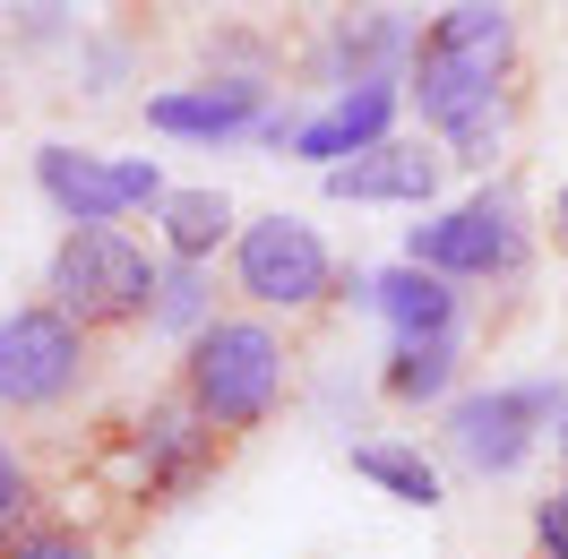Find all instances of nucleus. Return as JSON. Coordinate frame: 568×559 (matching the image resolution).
Masks as SVG:
<instances>
[{
    "label": "nucleus",
    "mask_w": 568,
    "mask_h": 559,
    "mask_svg": "<svg viewBox=\"0 0 568 559\" xmlns=\"http://www.w3.org/2000/svg\"><path fill=\"white\" fill-rule=\"evenodd\" d=\"M276 387H284L276 327H258V318H207L190 336L181 405L207 421V430H258V421L276 414Z\"/></svg>",
    "instance_id": "obj_1"
},
{
    "label": "nucleus",
    "mask_w": 568,
    "mask_h": 559,
    "mask_svg": "<svg viewBox=\"0 0 568 559\" xmlns=\"http://www.w3.org/2000/svg\"><path fill=\"white\" fill-rule=\"evenodd\" d=\"M52 311L70 318L78 336L95 327H130L155 311V267L130 233L112 224H70V242L52 250Z\"/></svg>",
    "instance_id": "obj_2"
},
{
    "label": "nucleus",
    "mask_w": 568,
    "mask_h": 559,
    "mask_svg": "<svg viewBox=\"0 0 568 559\" xmlns=\"http://www.w3.org/2000/svg\"><path fill=\"white\" fill-rule=\"evenodd\" d=\"M78 387H87V336L52 302L9 311V327H0V405L9 414H52Z\"/></svg>",
    "instance_id": "obj_3"
},
{
    "label": "nucleus",
    "mask_w": 568,
    "mask_h": 559,
    "mask_svg": "<svg viewBox=\"0 0 568 559\" xmlns=\"http://www.w3.org/2000/svg\"><path fill=\"white\" fill-rule=\"evenodd\" d=\"M233 276H242L250 302H267V311H311L327 284V250L311 224H293V215H258L242 224V242H233Z\"/></svg>",
    "instance_id": "obj_4"
},
{
    "label": "nucleus",
    "mask_w": 568,
    "mask_h": 559,
    "mask_svg": "<svg viewBox=\"0 0 568 559\" xmlns=\"http://www.w3.org/2000/svg\"><path fill=\"white\" fill-rule=\"evenodd\" d=\"M414 267H430V276H508V267H526L517 199L491 190V199L439 215V224H414Z\"/></svg>",
    "instance_id": "obj_5"
},
{
    "label": "nucleus",
    "mask_w": 568,
    "mask_h": 559,
    "mask_svg": "<svg viewBox=\"0 0 568 559\" xmlns=\"http://www.w3.org/2000/svg\"><path fill=\"white\" fill-rule=\"evenodd\" d=\"M534 421H568L560 387H491V396H465L457 414H448V439L474 474H508L517 456H526Z\"/></svg>",
    "instance_id": "obj_6"
},
{
    "label": "nucleus",
    "mask_w": 568,
    "mask_h": 559,
    "mask_svg": "<svg viewBox=\"0 0 568 559\" xmlns=\"http://www.w3.org/2000/svg\"><path fill=\"white\" fill-rule=\"evenodd\" d=\"M36 181H43V199L70 215V224H112L121 207L164 199L155 164H95V155H78V146H43V155H36Z\"/></svg>",
    "instance_id": "obj_7"
},
{
    "label": "nucleus",
    "mask_w": 568,
    "mask_h": 559,
    "mask_svg": "<svg viewBox=\"0 0 568 559\" xmlns=\"http://www.w3.org/2000/svg\"><path fill=\"white\" fill-rule=\"evenodd\" d=\"M139 448H146V490H155V499H181V490L215 465V430L190 414V405H155V414L139 421Z\"/></svg>",
    "instance_id": "obj_8"
},
{
    "label": "nucleus",
    "mask_w": 568,
    "mask_h": 559,
    "mask_svg": "<svg viewBox=\"0 0 568 559\" xmlns=\"http://www.w3.org/2000/svg\"><path fill=\"white\" fill-rule=\"evenodd\" d=\"M388 112H396L388 78H354V87L336 95V112H320V121L293 130V146H302V155H371V146H388Z\"/></svg>",
    "instance_id": "obj_9"
},
{
    "label": "nucleus",
    "mask_w": 568,
    "mask_h": 559,
    "mask_svg": "<svg viewBox=\"0 0 568 559\" xmlns=\"http://www.w3.org/2000/svg\"><path fill=\"white\" fill-rule=\"evenodd\" d=\"M491 78L499 70H474V61H448V52H414V104H423V121H439L448 139L457 130H474L483 112H491Z\"/></svg>",
    "instance_id": "obj_10"
},
{
    "label": "nucleus",
    "mask_w": 568,
    "mask_h": 559,
    "mask_svg": "<svg viewBox=\"0 0 568 559\" xmlns=\"http://www.w3.org/2000/svg\"><path fill=\"white\" fill-rule=\"evenodd\" d=\"M327 190H336V199H414V207H423L430 190H439V155H430V146H371L354 164H336Z\"/></svg>",
    "instance_id": "obj_11"
},
{
    "label": "nucleus",
    "mask_w": 568,
    "mask_h": 559,
    "mask_svg": "<svg viewBox=\"0 0 568 559\" xmlns=\"http://www.w3.org/2000/svg\"><path fill=\"white\" fill-rule=\"evenodd\" d=\"M146 121L155 130H173V139H233V130H250L258 121V87H190V95H155L146 104Z\"/></svg>",
    "instance_id": "obj_12"
},
{
    "label": "nucleus",
    "mask_w": 568,
    "mask_h": 559,
    "mask_svg": "<svg viewBox=\"0 0 568 559\" xmlns=\"http://www.w3.org/2000/svg\"><path fill=\"white\" fill-rule=\"evenodd\" d=\"M371 302L405 327V345H448V327H457V293L448 276H430V267H396V276L371 284Z\"/></svg>",
    "instance_id": "obj_13"
},
{
    "label": "nucleus",
    "mask_w": 568,
    "mask_h": 559,
    "mask_svg": "<svg viewBox=\"0 0 568 559\" xmlns=\"http://www.w3.org/2000/svg\"><path fill=\"white\" fill-rule=\"evenodd\" d=\"M423 43H430V52H448V61L499 70V52H508V9H448V18H439Z\"/></svg>",
    "instance_id": "obj_14"
},
{
    "label": "nucleus",
    "mask_w": 568,
    "mask_h": 559,
    "mask_svg": "<svg viewBox=\"0 0 568 559\" xmlns=\"http://www.w3.org/2000/svg\"><path fill=\"white\" fill-rule=\"evenodd\" d=\"M224 224H233V207H224L215 190H181V199H164V242H173L181 267H199V258L224 242Z\"/></svg>",
    "instance_id": "obj_15"
},
{
    "label": "nucleus",
    "mask_w": 568,
    "mask_h": 559,
    "mask_svg": "<svg viewBox=\"0 0 568 559\" xmlns=\"http://www.w3.org/2000/svg\"><path fill=\"white\" fill-rule=\"evenodd\" d=\"M354 474L388 482L396 499H414V508H439V474H430L414 448H354Z\"/></svg>",
    "instance_id": "obj_16"
},
{
    "label": "nucleus",
    "mask_w": 568,
    "mask_h": 559,
    "mask_svg": "<svg viewBox=\"0 0 568 559\" xmlns=\"http://www.w3.org/2000/svg\"><path fill=\"white\" fill-rule=\"evenodd\" d=\"M448 370H457V353H448V345H396V362H388V396H396V405L439 396V387H448Z\"/></svg>",
    "instance_id": "obj_17"
},
{
    "label": "nucleus",
    "mask_w": 568,
    "mask_h": 559,
    "mask_svg": "<svg viewBox=\"0 0 568 559\" xmlns=\"http://www.w3.org/2000/svg\"><path fill=\"white\" fill-rule=\"evenodd\" d=\"M0 559H95V551L78 542L70 525H43V517H27L18 533H0Z\"/></svg>",
    "instance_id": "obj_18"
},
{
    "label": "nucleus",
    "mask_w": 568,
    "mask_h": 559,
    "mask_svg": "<svg viewBox=\"0 0 568 559\" xmlns=\"http://www.w3.org/2000/svg\"><path fill=\"white\" fill-rule=\"evenodd\" d=\"M27 508H36V474H27V456L0 439V533H18Z\"/></svg>",
    "instance_id": "obj_19"
},
{
    "label": "nucleus",
    "mask_w": 568,
    "mask_h": 559,
    "mask_svg": "<svg viewBox=\"0 0 568 559\" xmlns=\"http://www.w3.org/2000/svg\"><path fill=\"white\" fill-rule=\"evenodd\" d=\"M155 318L164 327H199V267H173V276L155 284Z\"/></svg>",
    "instance_id": "obj_20"
},
{
    "label": "nucleus",
    "mask_w": 568,
    "mask_h": 559,
    "mask_svg": "<svg viewBox=\"0 0 568 559\" xmlns=\"http://www.w3.org/2000/svg\"><path fill=\"white\" fill-rule=\"evenodd\" d=\"M534 542H542V559H568V490H551L534 508Z\"/></svg>",
    "instance_id": "obj_21"
},
{
    "label": "nucleus",
    "mask_w": 568,
    "mask_h": 559,
    "mask_svg": "<svg viewBox=\"0 0 568 559\" xmlns=\"http://www.w3.org/2000/svg\"><path fill=\"white\" fill-rule=\"evenodd\" d=\"M560 456H568V421H560Z\"/></svg>",
    "instance_id": "obj_22"
},
{
    "label": "nucleus",
    "mask_w": 568,
    "mask_h": 559,
    "mask_svg": "<svg viewBox=\"0 0 568 559\" xmlns=\"http://www.w3.org/2000/svg\"><path fill=\"white\" fill-rule=\"evenodd\" d=\"M560 215H568V207H560Z\"/></svg>",
    "instance_id": "obj_23"
}]
</instances>
